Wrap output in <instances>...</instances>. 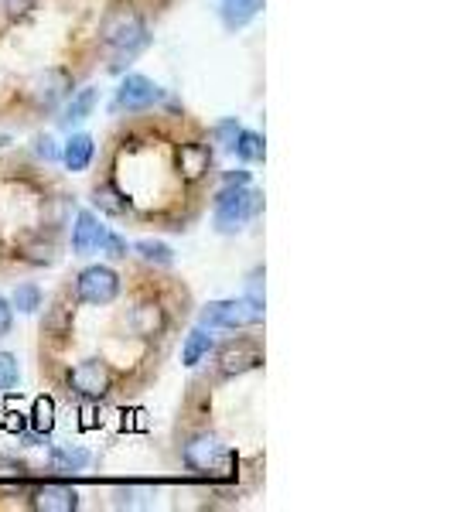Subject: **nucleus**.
<instances>
[{"label":"nucleus","mask_w":454,"mask_h":512,"mask_svg":"<svg viewBox=\"0 0 454 512\" xmlns=\"http://www.w3.org/2000/svg\"><path fill=\"white\" fill-rule=\"evenodd\" d=\"M35 154L41 161H59L62 158V151H59V144H55V137H35Z\"/></svg>","instance_id":"obj_28"},{"label":"nucleus","mask_w":454,"mask_h":512,"mask_svg":"<svg viewBox=\"0 0 454 512\" xmlns=\"http://www.w3.org/2000/svg\"><path fill=\"white\" fill-rule=\"evenodd\" d=\"M96 158V140L89 134H72L69 144L62 147V161L65 168L72 171V175H79V171H86L89 164Z\"/></svg>","instance_id":"obj_14"},{"label":"nucleus","mask_w":454,"mask_h":512,"mask_svg":"<svg viewBox=\"0 0 454 512\" xmlns=\"http://www.w3.org/2000/svg\"><path fill=\"white\" fill-rule=\"evenodd\" d=\"M99 41L106 48H117L130 59L137 55L140 48L147 45V24H144V14L130 4H120V7H110L99 21Z\"/></svg>","instance_id":"obj_2"},{"label":"nucleus","mask_w":454,"mask_h":512,"mask_svg":"<svg viewBox=\"0 0 454 512\" xmlns=\"http://www.w3.org/2000/svg\"><path fill=\"white\" fill-rule=\"evenodd\" d=\"M212 349H216V338L209 335V328L198 325L195 332L185 338V345H181V366L195 369L198 362L209 359V352H212Z\"/></svg>","instance_id":"obj_15"},{"label":"nucleus","mask_w":454,"mask_h":512,"mask_svg":"<svg viewBox=\"0 0 454 512\" xmlns=\"http://www.w3.org/2000/svg\"><path fill=\"white\" fill-rule=\"evenodd\" d=\"M229 151H236V158L239 161H263V154H267V144H263V137L260 134H253V130H239V137L233 140V147Z\"/></svg>","instance_id":"obj_19"},{"label":"nucleus","mask_w":454,"mask_h":512,"mask_svg":"<svg viewBox=\"0 0 454 512\" xmlns=\"http://www.w3.org/2000/svg\"><path fill=\"white\" fill-rule=\"evenodd\" d=\"M209 171H212V147L202 144V140H185V144L178 147V175H181V181L195 185V181H202Z\"/></svg>","instance_id":"obj_10"},{"label":"nucleus","mask_w":454,"mask_h":512,"mask_svg":"<svg viewBox=\"0 0 454 512\" xmlns=\"http://www.w3.org/2000/svg\"><path fill=\"white\" fill-rule=\"evenodd\" d=\"M28 468L18 465V461H0V485L4 489H24L28 485Z\"/></svg>","instance_id":"obj_25"},{"label":"nucleus","mask_w":454,"mask_h":512,"mask_svg":"<svg viewBox=\"0 0 454 512\" xmlns=\"http://www.w3.org/2000/svg\"><path fill=\"white\" fill-rule=\"evenodd\" d=\"M263 362V345L257 338H233L229 345L219 349V376L222 379H233V376H243L250 369H257Z\"/></svg>","instance_id":"obj_7"},{"label":"nucleus","mask_w":454,"mask_h":512,"mask_svg":"<svg viewBox=\"0 0 454 512\" xmlns=\"http://www.w3.org/2000/svg\"><path fill=\"white\" fill-rule=\"evenodd\" d=\"M28 506L38 512H76L79 492L69 482H45L28 492Z\"/></svg>","instance_id":"obj_8"},{"label":"nucleus","mask_w":454,"mask_h":512,"mask_svg":"<svg viewBox=\"0 0 454 512\" xmlns=\"http://www.w3.org/2000/svg\"><path fill=\"white\" fill-rule=\"evenodd\" d=\"M11 328H14V308L7 297H0V338L11 335Z\"/></svg>","instance_id":"obj_29"},{"label":"nucleus","mask_w":454,"mask_h":512,"mask_svg":"<svg viewBox=\"0 0 454 512\" xmlns=\"http://www.w3.org/2000/svg\"><path fill=\"white\" fill-rule=\"evenodd\" d=\"M45 304V294H41L38 284H18L11 294V308L21 311V315H35V311Z\"/></svg>","instance_id":"obj_21"},{"label":"nucleus","mask_w":454,"mask_h":512,"mask_svg":"<svg viewBox=\"0 0 454 512\" xmlns=\"http://www.w3.org/2000/svg\"><path fill=\"white\" fill-rule=\"evenodd\" d=\"M31 424H35V434L48 437L55 427V403L48 400V396H41V400L35 403V417H31Z\"/></svg>","instance_id":"obj_24"},{"label":"nucleus","mask_w":454,"mask_h":512,"mask_svg":"<svg viewBox=\"0 0 454 512\" xmlns=\"http://www.w3.org/2000/svg\"><path fill=\"white\" fill-rule=\"evenodd\" d=\"M96 103H99V93H96L93 86H86V89H79V93H72L69 106H65L62 123H65V127H76V123H82V120L89 117V113L96 110Z\"/></svg>","instance_id":"obj_17"},{"label":"nucleus","mask_w":454,"mask_h":512,"mask_svg":"<svg viewBox=\"0 0 454 512\" xmlns=\"http://www.w3.org/2000/svg\"><path fill=\"white\" fill-rule=\"evenodd\" d=\"M113 383H117V373H113L110 362L103 359H82L79 366L69 369V390L72 396L86 403H99L113 393Z\"/></svg>","instance_id":"obj_5"},{"label":"nucleus","mask_w":454,"mask_h":512,"mask_svg":"<svg viewBox=\"0 0 454 512\" xmlns=\"http://www.w3.org/2000/svg\"><path fill=\"white\" fill-rule=\"evenodd\" d=\"M260 7H263V0H226V4H222V24L233 31L243 28V24H250L257 18Z\"/></svg>","instance_id":"obj_18"},{"label":"nucleus","mask_w":454,"mask_h":512,"mask_svg":"<svg viewBox=\"0 0 454 512\" xmlns=\"http://www.w3.org/2000/svg\"><path fill=\"white\" fill-rule=\"evenodd\" d=\"M161 99V89L154 86L147 76H127L120 82L117 89V110H127V113H140L147 110V106H154Z\"/></svg>","instance_id":"obj_9"},{"label":"nucleus","mask_w":454,"mask_h":512,"mask_svg":"<svg viewBox=\"0 0 454 512\" xmlns=\"http://www.w3.org/2000/svg\"><path fill=\"white\" fill-rule=\"evenodd\" d=\"M103 236H106V226L96 219V212L82 209L76 216V226H72V250H76V256H89L93 250H99Z\"/></svg>","instance_id":"obj_12"},{"label":"nucleus","mask_w":454,"mask_h":512,"mask_svg":"<svg viewBox=\"0 0 454 512\" xmlns=\"http://www.w3.org/2000/svg\"><path fill=\"white\" fill-rule=\"evenodd\" d=\"M260 321H263V301L250 294L233 297V301H212L198 311V325L209 328V332H216V328L236 332V328H253V325H260Z\"/></svg>","instance_id":"obj_3"},{"label":"nucleus","mask_w":454,"mask_h":512,"mask_svg":"<svg viewBox=\"0 0 454 512\" xmlns=\"http://www.w3.org/2000/svg\"><path fill=\"white\" fill-rule=\"evenodd\" d=\"M65 96H72V72L69 69H48L45 79L38 82L35 89V99L38 106H45V110H52L55 103H62Z\"/></svg>","instance_id":"obj_13"},{"label":"nucleus","mask_w":454,"mask_h":512,"mask_svg":"<svg viewBox=\"0 0 454 512\" xmlns=\"http://www.w3.org/2000/svg\"><path fill=\"white\" fill-rule=\"evenodd\" d=\"M93 202H96V209L99 212H106V216H123V212H130V198L127 192H120V188H113L110 181H103V185H96V192H93Z\"/></svg>","instance_id":"obj_16"},{"label":"nucleus","mask_w":454,"mask_h":512,"mask_svg":"<svg viewBox=\"0 0 454 512\" xmlns=\"http://www.w3.org/2000/svg\"><path fill=\"white\" fill-rule=\"evenodd\" d=\"M134 253L144 263H154V267H171L175 263V250L168 243H158V239H140V243H134Z\"/></svg>","instance_id":"obj_20"},{"label":"nucleus","mask_w":454,"mask_h":512,"mask_svg":"<svg viewBox=\"0 0 454 512\" xmlns=\"http://www.w3.org/2000/svg\"><path fill=\"white\" fill-rule=\"evenodd\" d=\"M99 253L113 256V260H120V256H127V239L117 236V233H110V229H106L103 243H99Z\"/></svg>","instance_id":"obj_27"},{"label":"nucleus","mask_w":454,"mask_h":512,"mask_svg":"<svg viewBox=\"0 0 454 512\" xmlns=\"http://www.w3.org/2000/svg\"><path fill=\"white\" fill-rule=\"evenodd\" d=\"M263 209V195L250 185H226L216 195V226L219 233H239Z\"/></svg>","instance_id":"obj_4"},{"label":"nucleus","mask_w":454,"mask_h":512,"mask_svg":"<svg viewBox=\"0 0 454 512\" xmlns=\"http://www.w3.org/2000/svg\"><path fill=\"white\" fill-rule=\"evenodd\" d=\"M18 383H21V362H18V355L0 352V393L18 390Z\"/></svg>","instance_id":"obj_23"},{"label":"nucleus","mask_w":454,"mask_h":512,"mask_svg":"<svg viewBox=\"0 0 454 512\" xmlns=\"http://www.w3.org/2000/svg\"><path fill=\"white\" fill-rule=\"evenodd\" d=\"M222 185H250V171L246 168H236V171H226Z\"/></svg>","instance_id":"obj_30"},{"label":"nucleus","mask_w":454,"mask_h":512,"mask_svg":"<svg viewBox=\"0 0 454 512\" xmlns=\"http://www.w3.org/2000/svg\"><path fill=\"white\" fill-rule=\"evenodd\" d=\"M181 458H185V465L192 468L195 475L212 478V482H229V478H236V468H239L236 451L222 448L219 437H212V434L188 437L185 448H181Z\"/></svg>","instance_id":"obj_1"},{"label":"nucleus","mask_w":454,"mask_h":512,"mask_svg":"<svg viewBox=\"0 0 454 512\" xmlns=\"http://www.w3.org/2000/svg\"><path fill=\"white\" fill-rule=\"evenodd\" d=\"M89 461H93V454L86 448H55L52 451V465L59 468V472H82Z\"/></svg>","instance_id":"obj_22"},{"label":"nucleus","mask_w":454,"mask_h":512,"mask_svg":"<svg viewBox=\"0 0 454 512\" xmlns=\"http://www.w3.org/2000/svg\"><path fill=\"white\" fill-rule=\"evenodd\" d=\"M239 130H243V123H239L236 117L219 120L216 127H212V140H216L219 147H233V140L239 137Z\"/></svg>","instance_id":"obj_26"},{"label":"nucleus","mask_w":454,"mask_h":512,"mask_svg":"<svg viewBox=\"0 0 454 512\" xmlns=\"http://www.w3.org/2000/svg\"><path fill=\"white\" fill-rule=\"evenodd\" d=\"M130 328H134V335L140 338H158L164 328H168V311H164V304L158 297H147V301H140L134 311H130Z\"/></svg>","instance_id":"obj_11"},{"label":"nucleus","mask_w":454,"mask_h":512,"mask_svg":"<svg viewBox=\"0 0 454 512\" xmlns=\"http://www.w3.org/2000/svg\"><path fill=\"white\" fill-rule=\"evenodd\" d=\"M76 297L89 308H106L120 297V274L113 267H103V263H93L86 267L76 280Z\"/></svg>","instance_id":"obj_6"}]
</instances>
